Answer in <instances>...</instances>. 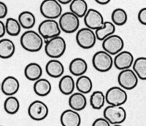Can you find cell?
<instances>
[{
	"label": "cell",
	"instance_id": "9",
	"mask_svg": "<svg viewBox=\"0 0 146 126\" xmlns=\"http://www.w3.org/2000/svg\"><path fill=\"white\" fill-rule=\"evenodd\" d=\"M75 40L78 46L84 50H88L94 47L97 39L95 34V32L86 27L78 30L76 34Z\"/></svg>",
	"mask_w": 146,
	"mask_h": 126
},
{
	"label": "cell",
	"instance_id": "39",
	"mask_svg": "<svg viewBox=\"0 0 146 126\" xmlns=\"http://www.w3.org/2000/svg\"><path fill=\"white\" fill-rule=\"evenodd\" d=\"M112 126H122V125H113Z\"/></svg>",
	"mask_w": 146,
	"mask_h": 126
},
{
	"label": "cell",
	"instance_id": "20",
	"mask_svg": "<svg viewBox=\"0 0 146 126\" xmlns=\"http://www.w3.org/2000/svg\"><path fill=\"white\" fill-rule=\"evenodd\" d=\"M42 68L39 63L32 62L26 66L24 69V75L30 81H36L42 78Z\"/></svg>",
	"mask_w": 146,
	"mask_h": 126
},
{
	"label": "cell",
	"instance_id": "24",
	"mask_svg": "<svg viewBox=\"0 0 146 126\" xmlns=\"http://www.w3.org/2000/svg\"><path fill=\"white\" fill-rule=\"evenodd\" d=\"M70 12L79 18H84L88 10V4L84 0H72L70 5Z\"/></svg>",
	"mask_w": 146,
	"mask_h": 126
},
{
	"label": "cell",
	"instance_id": "8",
	"mask_svg": "<svg viewBox=\"0 0 146 126\" xmlns=\"http://www.w3.org/2000/svg\"><path fill=\"white\" fill-rule=\"evenodd\" d=\"M58 24L62 32L72 34L78 31L80 26V19L71 12H66L59 18Z\"/></svg>",
	"mask_w": 146,
	"mask_h": 126
},
{
	"label": "cell",
	"instance_id": "25",
	"mask_svg": "<svg viewBox=\"0 0 146 126\" xmlns=\"http://www.w3.org/2000/svg\"><path fill=\"white\" fill-rule=\"evenodd\" d=\"M75 88L79 93H81L84 95L88 94L92 90L93 82L89 77L83 75L77 79L75 82Z\"/></svg>",
	"mask_w": 146,
	"mask_h": 126
},
{
	"label": "cell",
	"instance_id": "37",
	"mask_svg": "<svg viewBox=\"0 0 146 126\" xmlns=\"http://www.w3.org/2000/svg\"><path fill=\"white\" fill-rule=\"evenodd\" d=\"M96 3H98L99 5H108V3L110 2V0H96Z\"/></svg>",
	"mask_w": 146,
	"mask_h": 126
},
{
	"label": "cell",
	"instance_id": "28",
	"mask_svg": "<svg viewBox=\"0 0 146 126\" xmlns=\"http://www.w3.org/2000/svg\"><path fill=\"white\" fill-rule=\"evenodd\" d=\"M132 69L139 80H146V57H139L135 59Z\"/></svg>",
	"mask_w": 146,
	"mask_h": 126
},
{
	"label": "cell",
	"instance_id": "15",
	"mask_svg": "<svg viewBox=\"0 0 146 126\" xmlns=\"http://www.w3.org/2000/svg\"><path fill=\"white\" fill-rule=\"evenodd\" d=\"M20 88V82L16 77L13 76L6 77L1 82V91L8 96H13Z\"/></svg>",
	"mask_w": 146,
	"mask_h": 126
},
{
	"label": "cell",
	"instance_id": "38",
	"mask_svg": "<svg viewBox=\"0 0 146 126\" xmlns=\"http://www.w3.org/2000/svg\"><path fill=\"white\" fill-rule=\"evenodd\" d=\"M60 4H62V5H68L72 2V0H58V1Z\"/></svg>",
	"mask_w": 146,
	"mask_h": 126
},
{
	"label": "cell",
	"instance_id": "16",
	"mask_svg": "<svg viewBox=\"0 0 146 126\" xmlns=\"http://www.w3.org/2000/svg\"><path fill=\"white\" fill-rule=\"evenodd\" d=\"M60 122L62 126H80L81 124V117L78 111L68 109L62 113Z\"/></svg>",
	"mask_w": 146,
	"mask_h": 126
},
{
	"label": "cell",
	"instance_id": "29",
	"mask_svg": "<svg viewBox=\"0 0 146 126\" xmlns=\"http://www.w3.org/2000/svg\"><path fill=\"white\" fill-rule=\"evenodd\" d=\"M106 103L105 94L101 90H95L90 97V105L94 110H101Z\"/></svg>",
	"mask_w": 146,
	"mask_h": 126
},
{
	"label": "cell",
	"instance_id": "17",
	"mask_svg": "<svg viewBox=\"0 0 146 126\" xmlns=\"http://www.w3.org/2000/svg\"><path fill=\"white\" fill-rule=\"evenodd\" d=\"M45 71L48 76L52 78H59L64 73L63 63L57 59H51L45 65Z\"/></svg>",
	"mask_w": 146,
	"mask_h": 126
},
{
	"label": "cell",
	"instance_id": "13",
	"mask_svg": "<svg viewBox=\"0 0 146 126\" xmlns=\"http://www.w3.org/2000/svg\"><path fill=\"white\" fill-rule=\"evenodd\" d=\"M84 23L86 28L96 31L104 26V18L100 12L95 9H88L86 15L83 18Z\"/></svg>",
	"mask_w": 146,
	"mask_h": 126
},
{
	"label": "cell",
	"instance_id": "22",
	"mask_svg": "<svg viewBox=\"0 0 146 126\" xmlns=\"http://www.w3.org/2000/svg\"><path fill=\"white\" fill-rule=\"evenodd\" d=\"M33 90L35 94L40 97L47 96L50 94L52 90V85L50 81L47 79L41 78L35 82Z\"/></svg>",
	"mask_w": 146,
	"mask_h": 126
},
{
	"label": "cell",
	"instance_id": "32",
	"mask_svg": "<svg viewBox=\"0 0 146 126\" xmlns=\"http://www.w3.org/2000/svg\"><path fill=\"white\" fill-rule=\"evenodd\" d=\"M6 33L11 37H16L21 32V26L18 20L13 18H8L5 23Z\"/></svg>",
	"mask_w": 146,
	"mask_h": 126
},
{
	"label": "cell",
	"instance_id": "5",
	"mask_svg": "<svg viewBox=\"0 0 146 126\" xmlns=\"http://www.w3.org/2000/svg\"><path fill=\"white\" fill-rule=\"evenodd\" d=\"M38 33L44 40H48L60 36L62 30L60 28L58 22L56 20L45 19L40 23L38 26Z\"/></svg>",
	"mask_w": 146,
	"mask_h": 126
},
{
	"label": "cell",
	"instance_id": "14",
	"mask_svg": "<svg viewBox=\"0 0 146 126\" xmlns=\"http://www.w3.org/2000/svg\"><path fill=\"white\" fill-rule=\"evenodd\" d=\"M135 58L132 53L127 50H123L113 58V65L117 69L120 71L129 69L133 66Z\"/></svg>",
	"mask_w": 146,
	"mask_h": 126
},
{
	"label": "cell",
	"instance_id": "40",
	"mask_svg": "<svg viewBox=\"0 0 146 126\" xmlns=\"http://www.w3.org/2000/svg\"><path fill=\"white\" fill-rule=\"evenodd\" d=\"M0 91H1V82H0Z\"/></svg>",
	"mask_w": 146,
	"mask_h": 126
},
{
	"label": "cell",
	"instance_id": "23",
	"mask_svg": "<svg viewBox=\"0 0 146 126\" xmlns=\"http://www.w3.org/2000/svg\"><path fill=\"white\" fill-rule=\"evenodd\" d=\"M15 52V45L10 39L0 40V58L2 59H8L13 56Z\"/></svg>",
	"mask_w": 146,
	"mask_h": 126
},
{
	"label": "cell",
	"instance_id": "12",
	"mask_svg": "<svg viewBox=\"0 0 146 126\" xmlns=\"http://www.w3.org/2000/svg\"><path fill=\"white\" fill-rule=\"evenodd\" d=\"M138 80L139 78L135 73V71L130 69L121 71V72L118 74V85L125 90H131L135 89L138 85Z\"/></svg>",
	"mask_w": 146,
	"mask_h": 126
},
{
	"label": "cell",
	"instance_id": "31",
	"mask_svg": "<svg viewBox=\"0 0 146 126\" xmlns=\"http://www.w3.org/2000/svg\"><path fill=\"white\" fill-rule=\"evenodd\" d=\"M111 20L112 23L115 26H123L127 22V13L122 8L115 9L111 14Z\"/></svg>",
	"mask_w": 146,
	"mask_h": 126
},
{
	"label": "cell",
	"instance_id": "33",
	"mask_svg": "<svg viewBox=\"0 0 146 126\" xmlns=\"http://www.w3.org/2000/svg\"><path fill=\"white\" fill-rule=\"evenodd\" d=\"M92 126H111V124L105 118L100 117L93 122Z\"/></svg>",
	"mask_w": 146,
	"mask_h": 126
},
{
	"label": "cell",
	"instance_id": "19",
	"mask_svg": "<svg viewBox=\"0 0 146 126\" xmlns=\"http://www.w3.org/2000/svg\"><path fill=\"white\" fill-rule=\"evenodd\" d=\"M69 70L72 75L75 77H80L85 75L88 70V63L82 58H75L70 63Z\"/></svg>",
	"mask_w": 146,
	"mask_h": 126
},
{
	"label": "cell",
	"instance_id": "2",
	"mask_svg": "<svg viewBox=\"0 0 146 126\" xmlns=\"http://www.w3.org/2000/svg\"><path fill=\"white\" fill-rule=\"evenodd\" d=\"M66 49V41L61 36L45 41V54L52 59H57L58 58H61L64 54Z\"/></svg>",
	"mask_w": 146,
	"mask_h": 126
},
{
	"label": "cell",
	"instance_id": "4",
	"mask_svg": "<svg viewBox=\"0 0 146 126\" xmlns=\"http://www.w3.org/2000/svg\"><path fill=\"white\" fill-rule=\"evenodd\" d=\"M40 13L46 19L56 20L62 15V5L56 0H45L40 6Z\"/></svg>",
	"mask_w": 146,
	"mask_h": 126
},
{
	"label": "cell",
	"instance_id": "10",
	"mask_svg": "<svg viewBox=\"0 0 146 126\" xmlns=\"http://www.w3.org/2000/svg\"><path fill=\"white\" fill-rule=\"evenodd\" d=\"M124 47V41L123 38L118 35L113 34L102 41L103 50L110 55H116Z\"/></svg>",
	"mask_w": 146,
	"mask_h": 126
},
{
	"label": "cell",
	"instance_id": "18",
	"mask_svg": "<svg viewBox=\"0 0 146 126\" xmlns=\"http://www.w3.org/2000/svg\"><path fill=\"white\" fill-rule=\"evenodd\" d=\"M68 104L70 109L76 111H82L86 107L87 98L85 95L81 93L77 92L70 96Z\"/></svg>",
	"mask_w": 146,
	"mask_h": 126
},
{
	"label": "cell",
	"instance_id": "7",
	"mask_svg": "<svg viewBox=\"0 0 146 126\" xmlns=\"http://www.w3.org/2000/svg\"><path fill=\"white\" fill-rule=\"evenodd\" d=\"M105 99L110 106H122L127 101L128 95L126 90L121 87L113 86L107 90Z\"/></svg>",
	"mask_w": 146,
	"mask_h": 126
},
{
	"label": "cell",
	"instance_id": "1",
	"mask_svg": "<svg viewBox=\"0 0 146 126\" xmlns=\"http://www.w3.org/2000/svg\"><path fill=\"white\" fill-rule=\"evenodd\" d=\"M21 45L25 50L31 53H36L42 48L44 39L38 32L33 30H27L21 35Z\"/></svg>",
	"mask_w": 146,
	"mask_h": 126
},
{
	"label": "cell",
	"instance_id": "35",
	"mask_svg": "<svg viewBox=\"0 0 146 126\" xmlns=\"http://www.w3.org/2000/svg\"><path fill=\"white\" fill-rule=\"evenodd\" d=\"M8 13L7 5L5 2L0 1V20L5 18Z\"/></svg>",
	"mask_w": 146,
	"mask_h": 126
},
{
	"label": "cell",
	"instance_id": "3",
	"mask_svg": "<svg viewBox=\"0 0 146 126\" xmlns=\"http://www.w3.org/2000/svg\"><path fill=\"white\" fill-rule=\"evenodd\" d=\"M92 65L96 71L105 73L111 69L113 65L112 55L104 50H100L94 53L92 57Z\"/></svg>",
	"mask_w": 146,
	"mask_h": 126
},
{
	"label": "cell",
	"instance_id": "21",
	"mask_svg": "<svg viewBox=\"0 0 146 126\" xmlns=\"http://www.w3.org/2000/svg\"><path fill=\"white\" fill-rule=\"evenodd\" d=\"M75 88V82L70 75L62 77L58 82V89L62 94L65 96H71Z\"/></svg>",
	"mask_w": 146,
	"mask_h": 126
},
{
	"label": "cell",
	"instance_id": "36",
	"mask_svg": "<svg viewBox=\"0 0 146 126\" xmlns=\"http://www.w3.org/2000/svg\"><path fill=\"white\" fill-rule=\"evenodd\" d=\"M5 34H6L5 23H4V22L2 20H0V38H2L5 36Z\"/></svg>",
	"mask_w": 146,
	"mask_h": 126
},
{
	"label": "cell",
	"instance_id": "34",
	"mask_svg": "<svg viewBox=\"0 0 146 126\" xmlns=\"http://www.w3.org/2000/svg\"><path fill=\"white\" fill-rule=\"evenodd\" d=\"M137 18L139 23L146 26V7L142 8L139 10L137 15Z\"/></svg>",
	"mask_w": 146,
	"mask_h": 126
},
{
	"label": "cell",
	"instance_id": "11",
	"mask_svg": "<svg viewBox=\"0 0 146 126\" xmlns=\"http://www.w3.org/2000/svg\"><path fill=\"white\" fill-rule=\"evenodd\" d=\"M49 109L47 104L40 100H36L30 104L28 107L29 117L35 121H42L48 117Z\"/></svg>",
	"mask_w": 146,
	"mask_h": 126
},
{
	"label": "cell",
	"instance_id": "26",
	"mask_svg": "<svg viewBox=\"0 0 146 126\" xmlns=\"http://www.w3.org/2000/svg\"><path fill=\"white\" fill-rule=\"evenodd\" d=\"M18 22L21 28L30 30L33 28L36 23L35 15L30 11H23L18 15Z\"/></svg>",
	"mask_w": 146,
	"mask_h": 126
},
{
	"label": "cell",
	"instance_id": "6",
	"mask_svg": "<svg viewBox=\"0 0 146 126\" xmlns=\"http://www.w3.org/2000/svg\"><path fill=\"white\" fill-rule=\"evenodd\" d=\"M104 118L111 125H121L126 119V111L123 106H108L103 111Z\"/></svg>",
	"mask_w": 146,
	"mask_h": 126
},
{
	"label": "cell",
	"instance_id": "30",
	"mask_svg": "<svg viewBox=\"0 0 146 126\" xmlns=\"http://www.w3.org/2000/svg\"><path fill=\"white\" fill-rule=\"evenodd\" d=\"M20 102L15 96H8L4 102V110L9 115H15L19 111Z\"/></svg>",
	"mask_w": 146,
	"mask_h": 126
},
{
	"label": "cell",
	"instance_id": "27",
	"mask_svg": "<svg viewBox=\"0 0 146 126\" xmlns=\"http://www.w3.org/2000/svg\"><path fill=\"white\" fill-rule=\"evenodd\" d=\"M115 32V26L112 21H105L104 26L100 29L95 31L96 39L100 41H104L106 38L114 34Z\"/></svg>",
	"mask_w": 146,
	"mask_h": 126
},
{
	"label": "cell",
	"instance_id": "41",
	"mask_svg": "<svg viewBox=\"0 0 146 126\" xmlns=\"http://www.w3.org/2000/svg\"><path fill=\"white\" fill-rule=\"evenodd\" d=\"M0 126H4V125H0Z\"/></svg>",
	"mask_w": 146,
	"mask_h": 126
}]
</instances>
